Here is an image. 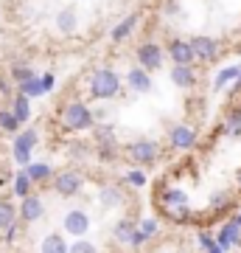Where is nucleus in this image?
<instances>
[{
  "label": "nucleus",
  "instance_id": "nucleus-1",
  "mask_svg": "<svg viewBox=\"0 0 241 253\" xmlns=\"http://www.w3.org/2000/svg\"><path fill=\"white\" fill-rule=\"evenodd\" d=\"M93 121H96L93 110L81 99H70L62 107V126L68 132H87V129H93Z\"/></svg>",
  "mask_w": 241,
  "mask_h": 253
},
{
  "label": "nucleus",
  "instance_id": "nucleus-2",
  "mask_svg": "<svg viewBox=\"0 0 241 253\" xmlns=\"http://www.w3.org/2000/svg\"><path fill=\"white\" fill-rule=\"evenodd\" d=\"M121 93V76L112 68H99L90 76V96L99 101H109Z\"/></svg>",
  "mask_w": 241,
  "mask_h": 253
},
{
  "label": "nucleus",
  "instance_id": "nucleus-3",
  "mask_svg": "<svg viewBox=\"0 0 241 253\" xmlns=\"http://www.w3.org/2000/svg\"><path fill=\"white\" fill-rule=\"evenodd\" d=\"M160 206L166 208L171 214V219H177V222H185L191 219V197H188V191L182 189H174V186H166L160 191Z\"/></svg>",
  "mask_w": 241,
  "mask_h": 253
},
{
  "label": "nucleus",
  "instance_id": "nucleus-4",
  "mask_svg": "<svg viewBox=\"0 0 241 253\" xmlns=\"http://www.w3.org/2000/svg\"><path fill=\"white\" fill-rule=\"evenodd\" d=\"M126 158H129L138 169H143V166H152V163L160 158V146H157V141H152V138H138V141H132V144L126 146Z\"/></svg>",
  "mask_w": 241,
  "mask_h": 253
},
{
  "label": "nucleus",
  "instance_id": "nucleus-5",
  "mask_svg": "<svg viewBox=\"0 0 241 253\" xmlns=\"http://www.w3.org/2000/svg\"><path fill=\"white\" fill-rule=\"evenodd\" d=\"M36 141H39V132H36L34 126L20 129L17 135H14V141H11V158H14V163H20L26 169L28 163H31V152H34Z\"/></svg>",
  "mask_w": 241,
  "mask_h": 253
},
{
  "label": "nucleus",
  "instance_id": "nucleus-6",
  "mask_svg": "<svg viewBox=\"0 0 241 253\" xmlns=\"http://www.w3.org/2000/svg\"><path fill=\"white\" fill-rule=\"evenodd\" d=\"M51 183H54V191L59 197H76L84 189V174L76 172V169H65V172H56Z\"/></svg>",
  "mask_w": 241,
  "mask_h": 253
},
{
  "label": "nucleus",
  "instance_id": "nucleus-7",
  "mask_svg": "<svg viewBox=\"0 0 241 253\" xmlns=\"http://www.w3.org/2000/svg\"><path fill=\"white\" fill-rule=\"evenodd\" d=\"M188 45L194 51V62H216V59H219V51H222L219 40H216V37H205V34L191 37Z\"/></svg>",
  "mask_w": 241,
  "mask_h": 253
},
{
  "label": "nucleus",
  "instance_id": "nucleus-8",
  "mask_svg": "<svg viewBox=\"0 0 241 253\" xmlns=\"http://www.w3.org/2000/svg\"><path fill=\"white\" fill-rule=\"evenodd\" d=\"M138 68L146 73H154L163 68V48L157 45V42H140L138 45Z\"/></svg>",
  "mask_w": 241,
  "mask_h": 253
},
{
  "label": "nucleus",
  "instance_id": "nucleus-9",
  "mask_svg": "<svg viewBox=\"0 0 241 253\" xmlns=\"http://www.w3.org/2000/svg\"><path fill=\"white\" fill-rule=\"evenodd\" d=\"M197 126L191 124H174L169 129V144L177 149V152H188V149H194L197 146Z\"/></svg>",
  "mask_w": 241,
  "mask_h": 253
},
{
  "label": "nucleus",
  "instance_id": "nucleus-10",
  "mask_svg": "<svg viewBox=\"0 0 241 253\" xmlns=\"http://www.w3.org/2000/svg\"><path fill=\"white\" fill-rule=\"evenodd\" d=\"M96 146H99V158L101 161H112L115 158V149H118V141H115V132L109 124H101L96 129Z\"/></svg>",
  "mask_w": 241,
  "mask_h": 253
},
{
  "label": "nucleus",
  "instance_id": "nucleus-11",
  "mask_svg": "<svg viewBox=\"0 0 241 253\" xmlns=\"http://www.w3.org/2000/svg\"><path fill=\"white\" fill-rule=\"evenodd\" d=\"M42 214H45V203L39 194H28V197L20 200L17 219H23V222H36V219H42Z\"/></svg>",
  "mask_w": 241,
  "mask_h": 253
},
{
  "label": "nucleus",
  "instance_id": "nucleus-12",
  "mask_svg": "<svg viewBox=\"0 0 241 253\" xmlns=\"http://www.w3.org/2000/svg\"><path fill=\"white\" fill-rule=\"evenodd\" d=\"M90 231V217H87V211H81V208H73V211H68L65 214V234H70V236H84Z\"/></svg>",
  "mask_w": 241,
  "mask_h": 253
},
{
  "label": "nucleus",
  "instance_id": "nucleus-13",
  "mask_svg": "<svg viewBox=\"0 0 241 253\" xmlns=\"http://www.w3.org/2000/svg\"><path fill=\"white\" fill-rule=\"evenodd\" d=\"M166 51H169V59L174 65H194V51H191V45H188V40H182V37L169 40Z\"/></svg>",
  "mask_w": 241,
  "mask_h": 253
},
{
  "label": "nucleus",
  "instance_id": "nucleus-14",
  "mask_svg": "<svg viewBox=\"0 0 241 253\" xmlns=\"http://www.w3.org/2000/svg\"><path fill=\"white\" fill-rule=\"evenodd\" d=\"M213 239L222 251H230V248H236V245L241 242V228L236 225V219H227V222L219 228V234H216Z\"/></svg>",
  "mask_w": 241,
  "mask_h": 253
},
{
  "label": "nucleus",
  "instance_id": "nucleus-15",
  "mask_svg": "<svg viewBox=\"0 0 241 253\" xmlns=\"http://www.w3.org/2000/svg\"><path fill=\"white\" fill-rule=\"evenodd\" d=\"M171 82L177 84V87H182V90H191V87H197V71H194V65H174L171 68Z\"/></svg>",
  "mask_w": 241,
  "mask_h": 253
},
{
  "label": "nucleus",
  "instance_id": "nucleus-16",
  "mask_svg": "<svg viewBox=\"0 0 241 253\" xmlns=\"http://www.w3.org/2000/svg\"><path fill=\"white\" fill-rule=\"evenodd\" d=\"M126 84H129L135 93H140V96H146V93H152V90H154L152 73L140 71V68H132V71L126 73Z\"/></svg>",
  "mask_w": 241,
  "mask_h": 253
},
{
  "label": "nucleus",
  "instance_id": "nucleus-17",
  "mask_svg": "<svg viewBox=\"0 0 241 253\" xmlns=\"http://www.w3.org/2000/svg\"><path fill=\"white\" fill-rule=\"evenodd\" d=\"M99 203L101 208H121L124 206V189L118 186V183H107V186H101L99 189Z\"/></svg>",
  "mask_w": 241,
  "mask_h": 253
},
{
  "label": "nucleus",
  "instance_id": "nucleus-18",
  "mask_svg": "<svg viewBox=\"0 0 241 253\" xmlns=\"http://www.w3.org/2000/svg\"><path fill=\"white\" fill-rule=\"evenodd\" d=\"M160 231V225H157V219H152V217H146V219H140V222H135V236H132V248H140V245H146L149 239H152L154 234Z\"/></svg>",
  "mask_w": 241,
  "mask_h": 253
},
{
  "label": "nucleus",
  "instance_id": "nucleus-19",
  "mask_svg": "<svg viewBox=\"0 0 241 253\" xmlns=\"http://www.w3.org/2000/svg\"><path fill=\"white\" fill-rule=\"evenodd\" d=\"M76 28H79V11L73 9V6H68V9H62L59 14H56V31L59 34H76Z\"/></svg>",
  "mask_w": 241,
  "mask_h": 253
},
{
  "label": "nucleus",
  "instance_id": "nucleus-20",
  "mask_svg": "<svg viewBox=\"0 0 241 253\" xmlns=\"http://www.w3.org/2000/svg\"><path fill=\"white\" fill-rule=\"evenodd\" d=\"M9 113L17 118V124L23 126L26 121H31V101H28L26 96L14 93V96H11V104H9Z\"/></svg>",
  "mask_w": 241,
  "mask_h": 253
},
{
  "label": "nucleus",
  "instance_id": "nucleus-21",
  "mask_svg": "<svg viewBox=\"0 0 241 253\" xmlns=\"http://www.w3.org/2000/svg\"><path fill=\"white\" fill-rule=\"evenodd\" d=\"M132 236H135V219L121 217L115 225H112V239H115V242L129 245V242H132Z\"/></svg>",
  "mask_w": 241,
  "mask_h": 253
},
{
  "label": "nucleus",
  "instance_id": "nucleus-22",
  "mask_svg": "<svg viewBox=\"0 0 241 253\" xmlns=\"http://www.w3.org/2000/svg\"><path fill=\"white\" fill-rule=\"evenodd\" d=\"M23 172H26V177L31 180V186H34V183H45V180H51V177H54V169H51L48 163H34V161L28 163Z\"/></svg>",
  "mask_w": 241,
  "mask_h": 253
},
{
  "label": "nucleus",
  "instance_id": "nucleus-23",
  "mask_svg": "<svg viewBox=\"0 0 241 253\" xmlns=\"http://www.w3.org/2000/svg\"><path fill=\"white\" fill-rule=\"evenodd\" d=\"M17 93H20V96H26L28 101H31V99H39V96H45L42 79H39L36 73H34V76H28L26 82H20V84H17Z\"/></svg>",
  "mask_w": 241,
  "mask_h": 253
},
{
  "label": "nucleus",
  "instance_id": "nucleus-24",
  "mask_svg": "<svg viewBox=\"0 0 241 253\" xmlns=\"http://www.w3.org/2000/svg\"><path fill=\"white\" fill-rule=\"evenodd\" d=\"M135 26H138V14H126V17L112 28V34H109L112 37V42H124V40H129L132 31H135Z\"/></svg>",
  "mask_w": 241,
  "mask_h": 253
},
{
  "label": "nucleus",
  "instance_id": "nucleus-25",
  "mask_svg": "<svg viewBox=\"0 0 241 253\" xmlns=\"http://www.w3.org/2000/svg\"><path fill=\"white\" fill-rule=\"evenodd\" d=\"M239 76H241V65H227V68H222V71L216 73L213 87H216V90H224V87H227V84H233Z\"/></svg>",
  "mask_w": 241,
  "mask_h": 253
},
{
  "label": "nucleus",
  "instance_id": "nucleus-26",
  "mask_svg": "<svg viewBox=\"0 0 241 253\" xmlns=\"http://www.w3.org/2000/svg\"><path fill=\"white\" fill-rule=\"evenodd\" d=\"M14 222H17V206H14L9 197H3L0 200V231L11 228Z\"/></svg>",
  "mask_w": 241,
  "mask_h": 253
},
{
  "label": "nucleus",
  "instance_id": "nucleus-27",
  "mask_svg": "<svg viewBox=\"0 0 241 253\" xmlns=\"http://www.w3.org/2000/svg\"><path fill=\"white\" fill-rule=\"evenodd\" d=\"M39 253H68V239L62 234H48L39 245Z\"/></svg>",
  "mask_w": 241,
  "mask_h": 253
},
{
  "label": "nucleus",
  "instance_id": "nucleus-28",
  "mask_svg": "<svg viewBox=\"0 0 241 253\" xmlns=\"http://www.w3.org/2000/svg\"><path fill=\"white\" fill-rule=\"evenodd\" d=\"M11 189H14V197H20V200L31 194V180L26 177V172H23V169L14 174V180H11Z\"/></svg>",
  "mask_w": 241,
  "mask_h": 253
},
{
  "label": "nucleus",
  "instance_id": "nucleus-29",
  "mask_svg": "<svg viewBox=\"0 0 241 253\" xmlns=\"http://www.w3.org/2000/svg\"><path fill=\"white\" fill-rule=\"evenodd\" d=\"M224 126H227L230 135H239L241 132V104H233V107L227 110V121H224Z\"/></svg>",
  "mask_w": 241,
  "mask_h": 253
},
{
  "label": "nucleus",
  "instance_id": "nucleus-30",
  "mask_svg": "<svg viewBox=\"0 0 241 253\" xmlns=\"http://www.w3.org/2000/svg\"><path fill=\"white\" fill-rule=\"evenodd\" d=\"M28 76H34V68H31L28 62H14L9 68V79L17 82V84H20V82H26Z\"/></svg>",
  "mask_w": 241,
  "mask_h": 253
},
{
  "label": "nucleus",
  "instance_id": "nucleus-31",
  "mask_svg": "<svg viewBox=\"0 0 241 253\" xmlns=\"http://www.w3.org/2000/svg\"><path fill=\"white\" fill-rule=\"evenodd\" d=\"M0 129H3V132H9V135H17V132H20L17 118L11 116L9 110H0Z\"/></svg>",
  "mask_w": 241,
  "mask_h": 253
},
{
  "label": "nucleus",
  "instance_id": "nucleus-32",
  "mask_svg": "<svg viewBox=\"0 0 241 253\" xmlns=\"http://www.w3.org/2000/svg\"><path fill=\"white\" fill-rule=\"evenodd\" d=\"M124 180L129 183L132 189H143V186L149 183V177H146V172H143V169H138V166H135V169H129V172L124 174Z\"/></svg>",
  "mask_w": 241,
  "mask_h": 253
},
{
  "label": "nucleus",
  "instance_id": "nucleus-33",
  "mask_svg": "<svg viewBox=\"0 0 241 253\" xmlns=\"http://www.w3.org/2000/svg\"><path fill=\"white\" fill-rule=\"evenodd\" d=\"M197 239H199V245L205 248V253H224L222 248L216 245V239H213V234H210V231H199Z\"/></svg>",
  "mask_w": 241,
  "mask_h": 253
},
{
  "label": "nucleus",
  "instance_id": "nucleus-34",
  "mask_svg": "<svg viewBox=\"0 0 241 253\" xmlns=\"http://www.w3.org/2000/svg\"><path fill=\"white\" fill-rule=\"evenodd\" d=\"M68 253H99V248L87 239H76L73 245H68Z\"/></svg>",
  "mask_w": 241,
  "mask_h": 253
},
{
  "label": "nucleus",
  "instance_id": "nucleus-35",
  "mask_svg": "<svg viewBox=\"0 0 241 253\" xmlns=\"http://www.w3.org/2000/svg\"><path fill=\"white\" fill-rule=\"evenodd\" d=\"M227 203H230V197H227L224 191H213L210 200H207V208H210V211H219V208H224Z\"/></svg>",
  "mask_w": 241,
  "mask_h": 253
},
{
  "label": "nucleus",
  "instance_id": "nucleus-36",
  "mask_svg": "<svg viewBox=\"0 0 241 253\" xmlns=\"http://www.w3.org/2000/svg\"><path fill=\"white\" fill-rule=\"evenodd\" d=\"M39 79H42V90H45V93L54 90V84H56V76H54V73H45V76H39Z\"/></svg>",
  "mask_w": 241,
  "mask_h": 253
},
{
  "label": "nucleus",
  "instance_id": "nucleus-37",
  "mask_svg": "<svg viewBox=\"0 0 241 253\" xmlns=\"http://www.w3.org/2000/svg\"><path fill=\"white\" fill-rule=\"evenodd\" d=\"M0 96H11V82L6 76H0Z\"/></svg>",
  "mask_w": 241,
  "mask_h": 253
},
{
  "label": "nucleus",
  "instance_id": "nucleus-38",
  "mask_svg": "<svg viewBox=\"0 0 241 253\" xmlns=\"http://www.w3.org/2000/svg\"><path fill=\"white\" fill-rule=\"evenodd\" d=\"M84 149H87L84 144H73V146H70V155H73V158H84V155H87Z\"/></svg>",
  "mask_w": 241,
  "mask_h": 253
},
{
  "label": "nucleus",
  "instance_id": "nucleus-39",
  "mask_svg": "<svg viewBox=\"0 0 241 253\" xmlns=\"http://www.w3.org/2000/svg\"><path fill=\"white\" fill-rule=\"evenodd\" d=\"M14 236H17V222H14L11 228H6V231H3V239H6V242H14Z\"/></svg>",
  "mask_w": 241,
  "mask_h": 253
},
{
  "label": "nucleus",
  "instance_id": "nucleus-40",
  "mask_svg": "<svg viewBox=\"0 0 241 253\" xmlns=\"http://www.w3.org/2000/svg\"><path fill=\"white\" fill-rule=\"evenodd\" d=\"M233 219H236V225H239V228H241V214H239V217H233Z\"/></svg>",
  "mask_w": 241,
  "mask_h": 253
},
{
  "label": "nucleus",
  "instance_id": "nucleus-41",
  "mask_svg": "<svg viewBox=\"0 0 241 253\" xmlns=\"http://www.w3.org/2000/svg\"><path fill=\"white\" fill-rule=\"evenodd\" d=\"M236 180H239V189H241V172H239V174H236Z\"/></svg>",
  "mask_w": 241,
  "mask_h": 253
}]
</instances>
